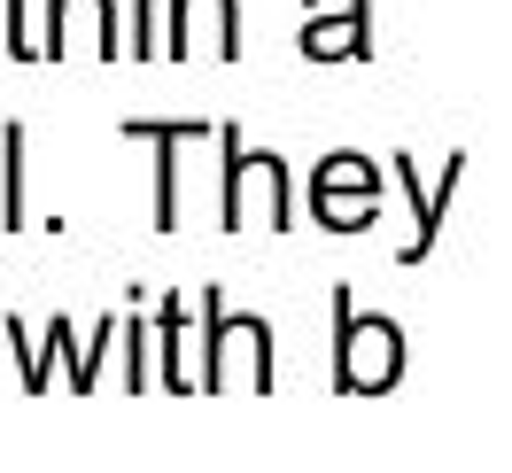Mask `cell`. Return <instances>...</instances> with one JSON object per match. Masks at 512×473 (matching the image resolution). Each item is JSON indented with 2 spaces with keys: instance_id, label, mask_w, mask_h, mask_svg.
Returning <instances> with one entry per match:
<instances>
[{
  "instance_id": "4fadbf2b",
  "label": "cell",
  "mask_w": 512,
  "mask_h": 473,
  "mask_svg": "<svg viewBox=\"0 0 512 473\" xmlns=\"http://www.w3.org/2000/svg\"><path fill=\"white\" fill-rule=\"evenodd\" d=\"M148 349H156V318H125V388H148Z\"/></svg>"
},
{
  "instance_id": "5bb4252c",
  "label": "cell",
  "mask_w": 512,
  "mask_h": 473,
  "mask_svg": "<svg viewBox=\"0 0 512 473\" xmlns=\"http://www.w3.org/2000/svg\"><path fill=\"white\" fill-rule=\"evenodd\" d=\"M0 8H8V39H0V47H8L16 63H39V24H32V0H0Z\"/></svg>"
},
{
  "instance_id": "30bf717a",
  "label": "cell",
  "mask_w": 512,
  "mask_h": 473,
  "mask_svg": "<svg viewBox=\"0 0 512 473\" xmlns=\"http://www.w3.org/2000/svg\"><path fill=\"white\" fill-rule=\"evenodd\" d=\"M194 311H202V365H194V396H218V388H225V342L241 334V318L225 311L218 287H202V295H194Z\"/></svg>"
},
{
  "instance_id": "277c9868",
  "label": "cell",
  "mask_w": 512,
  "mask_h": 473,
  "mask_svg": "<svg viewBox=\"0 0 512 473\" xmlns=\"http://www.w3.org/2000/svg\"><path fill=\"white\" fill-rule=\"evenodd\" d=\"M194 47L241 63V0H163V55L187 63Z\"/></svg>"
},
{
  "instance_id": "7a4b0ae2",
  "label": "cell",
  "mask_w": 512,
  "mask_h": 473,
  "mask_svg": "<svg viewBox=\"0 0 512 473\" xmlns=\"http://www.w3.org/2000/svg\"><path fill=\"white\" fill-rule=\"evenodd\" d=\"M125 334V318H101L94 326V342H78V326H70L63 311L47 318V326H24V318H8V342H16V365H24V396H47L55 388V365L70 373V396H94V380H101V349Z\"/></svg>"
},
{
  "instance_id": "3957f363",
  "label": "cell",
  "mask_w": 512,
  "mask_h": 473,
  "mask_svg": "<svg viewBox=\"0 0 512 473\" xmlns=\"http://www.w3.org/2000/svg\"><path fill=\"white\" fill-rule=\"evenodd\" d=\"M311 218H319V233H365V225H381V171H373V156L334 148L326 163H311Z\"/></svg>"
},
{
  "instance_id": "8992f818",
  "label": "cell",
  "mask_w": 512,
  "mask_h": 473,
  "mask_svg": "<svg viewBox=\"0 0 512 473\" xmlns=\"http://www.w3.org/2000/svg\"><path fill=\"white\" fill-rule=\"evenodd\" d=\"M202 117H125V140H140L156 156V233H179V163H187V140H202Z\"/></svg>"
},
{
  "instance_id": "52a82bcc",
  "label": "cell",
  "mask_w": 512,
  "mask_h": 473,
  "mask_svg": "<svg viewBox=\"0 0 512 473\" xmlns=\"http://www.w3.org/2000/svg\"><path fill=\"white\" fill-rule=\"evenodd\" d=\"M70 47H94L101 63H117V55H125V39H117V0H47L39 63H63Z\"/></svg>"
},
{
  "instance_id": "7c38bea8",
  "label": "cell",
  "mask_w": 512,
  "mask_h": 473,
  "mask_svg": "<svg viewBox=\"0 0 512 473\" xmlns=\"http://www.w3.org/2000/svg\"><path fill=\"white\" fill-rule=\"evenodd\" d=\"M24 140L32 132L16 125H0V233H24Z\"/></svg>"
},
{
  "instance_id": "6da1fadb",
  "label": "cell",
  "mask_w": 512,
  "mask_h": 473,
  "mask_svg": "<svg viewBox=\"0 0 512 473\" xmlns=\"http://www.w3.org/2000/svg\"><path fill=\"white\" fill-rule=\"evenodd\" d=\"M334 303V396H388L404 380V326L396 318H365L350 287L326 295Z\"/></svg>"
},
{
  "instance_id": "5b68a950",
  "label": "cell",
  "mask_w": 512,
  "mask_h": 473,
  "mask_svg": "<svg viewBox=\"0 0 512 473\" xmlns=\"http://www.w3.org/2000/svg\"><path fill=\"white\" fill-rule=\"evenodd\" d=\"M458 179H466V156H450V163H443L435 194L419 187V163L404 156V148L388 156V187L404 194V210H412V241L396 249V264H427V256H435V233H443V210H450V194H458Z\"/></svg>"
},
{
  "instance_id": "9c48e42d",
  "label": "cell",
  "mask_w": 512,
  "mask_h": 473,
  "mask_svg": "<svg viewBox=\"0 0 512 473\" xmlns=\"http://www.w3.org/2000/svg\"><path fill=\"white\" fill-rule=\"evenodd\" d=\"M249 179H256L249 132L218 125V233H249Z\"/></svg>"
},
{
  "instance_id": "8fae6325",
  "label": "cell",
  "mask_w": 512,
  "mask_h": 473,
  "mask_svg": "<svg viewBox=\"0 0 512 473\" xmlns=\"http://www.w3.org/2000/svg\"><path fill=\"white\" fill-rule=\"evenodd\" d=\"M156 380L171 396L194 388V373H187V303H179V295H163V311H156Z\"/></svg>"
},
{
  "instance_id": "ba28073f",
  "label": "cell",
  "mask_w": 512,
  "mask_h": 473,
  "mask_svg": "<svg viewBox=\"0 0 512 473\" xmlns=\"http://www.w3.org/2000/svg\"><path fill=\"white\" fill-rule=\"evenodd\" d=\"M311 63H365L373 55V0H303V39Z\"/></svg>"
},
{
  "instance_id": "9a60e30c",
  "label": "cell",
  "mask_w": 512,
  "mask_h": 473,
  "mask_svg": "<svg viewBox=\"0 0 512 473\" xmlns=\"http://www.w3.org/2000/svg\"><path fill=\"white\" fill-rule=\"evenodd\" d=\"M125 55H163V16H156V0H132V39H125Z\"/></svg>"
}]
</instances>
